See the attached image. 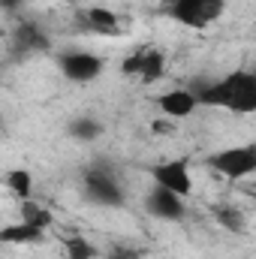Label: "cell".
Returning a JSON list of instances; mask_svg holds the SVG:
<instances>
[{
	"label": "cell",
	"mask_w": 256,
	"mask_h": 259,
	"mask_svg": "<svg viewBox=\"0 0 256 259\" xmlns=\"http://www.w3.org/2000/svg\"><path fill=\"white\" fill-rule=\"evenodd\" d=\"M214 217H217L220 226H226L229 232H244V226H247L244 214H241L238 208H229V205H217V208H214Z\"/></svg>",
	"instance_id": "obj_16"
},
{
	"label": "cell",
	"mask_w": 256,
	"mask_h": 259,
	"mask_svg": "<svg viewBox=\"0 0 256 259\" xmlns=\"http://www.w3.org/2000/svg\"><path fill=\"white\" fill-rule=\"evenodd\" d=\"M157 106H160V112L166 118L184 121V118H190L193 112L202 106V100H199V94L193 88H169V91H163L157 97Z\"/></svg>",
	"instance_id": "obj_9"
},
{
	"label": "cell",
	"mask_w": 256,
	"mask_h": 259,
	"mask_svg": "<svg viewBox=\"0 0 256 259\" xmlns=\"http://www.w3.org/2000/svg\"><path fill=\"white\" fill-rule=\"evenodd\" d=\"M202 106L223 109L229 115H256V72L253 69H232L202 88H196Z\"/></svg>",
	"instance_id": "obj_1"
},
{
	"label": "cell",
	"mask_w": 256,
	"mask_h": 259,
	"mask_svg": "<svg viewBox=\"0 0 256 259\" xmlns=\"http://www.w3.org/2000/svg\"><path fill=\"white\" fill-rule=\"evenodd\" d=\"M145 211L151 214V217H157V220H166V223H178V220H184V214H187V199L178 193H172L169 187H163V184H151V190L145 196Z\"/></svg>",
	"instance_id": "obj_8"
},
{
	"label": "cell",
	"mask_w": 256,
	"mask_h": 259,
	"mask_svg": "<svg viewBox=\"0 0 256 259\" xmlns=\"http://www.w3.org/2000/svg\"><path fill=\"white\" fill-rule=\"evenodd\" d=\"M55 64L61 69V75L72 84H91L106 69V61L97 52H88V49H64V52L55 55Z\"/></svg>",
	"instance_id": "obj_5"
},
{
	"label": "cell",
	"mask_w": 256,
	"mask_h": 259,
	"mask_svg": "<svg viewBox=\"0 0 256 259\" xmlns=\"http://www.w3.org/2000/svg\"><path fill=\"white\" fill-rule=\"evenodd\" d=\"M12 46L18 55H33V52H49V33L36 21H21L12 33Z\"/></svg>",
	"instance_id": "obj_11"
},
{
	"label": "cell",
	"mask_w": 256,
	"mask_h": 259,
	"mask_svg": "<svg viewBox=\"0 0 256 259\" xmlns=\"http://www.w3.org/2000/svg\"><path fill=\"white\" fill-rule=\"evenodd\" d=\"M106 133L100 118H91V115H78L66 124V136L75 139V142H97L100 136Z\"/></svg>",
	"instance_id": "obj_13"
},
{
	"label": "cell",
	"mask_w": 256,
	"mask_h": 259,
	"mask_svg": "<svg viewBox=\"0 0 256 259\" xmlns=\"http://www.w3.org/2000/svg\"><path fill=\"white\" fill-rule=\"evenodd\" d=\"M106 259H142V250L133 244H112L106 250Z\"/></svg>",
	"instance_id": "obj_17"
},
{
	"label": "cell",
	"mask_w": 256,
	"mask_h": 259,
	"mask_svg": "<svg viewBox=\"0 0 256 259\" xmlns=\"http://www.w3.org/2000/svg\"><path fill=\"white\" fill-rule=\"evenodd\" d=\"M81 193L97 208H121L127 202V193H124L118 175L106 163H94L81 172Z\"/></svg>",
	"instance_id": "obj_3"
},
{
	"label": "cell",
	"mask_w": 256,
	"mask_h": 259,
	"mask_svg": "<svg viewBox=\"0 0 256 259\" xmlns=\"http://www.w3.org/2000/svg\"><path fill=\"white\" fill-rule=\"evenodd\" d=\"M78 24H81V30H88V33H94V36H121V30H124V21H121L112 9H106V6H91V9H84Z\"/></svg>",
	"instance_id": "obj_10"
},
{
	"label": "cell",
	"mask_w": 256,
	"mask_h": 259,
	"mask_svg": "<svg viewBox=\"0 0 256 259\" xmlns=\"http://www.w3.org/2000/svg\"><path fill=\"white\" fill-rule=\"evenodd\" d=\"M148 178H151V184H163V187H169L172 193L184 196V199L193 193V169H190V160L187 157H175V160L154 163L148 169Z\"/></svg>",
	"instance_id": "obj_7"
},
{
	"label": "cell",
	"mask_w": 256,
	"mask_h": 259,
	"mask_svg": "<svg viewBox=\"0 0 256 259\" xmlns=\"http://www.w3.org/2000/svg\"><path fill=\"white\" fill-rule=\"evenodd\" d=\"M21 3H24V0H0V6H3L6 12H15V9H18Z\"/></svg>",
	"instance_id": "obj_18"
},
{
	"label": "cell",
	"mask_w": 256,
	"mask_h": 259,
	"mask_svg": "<svg viewBox=\"0 0 256 259\" xmlns=\"http://www.w3.org/2000/svg\"><path fill=\"white\" fill-rule=\"evenodd\" d=\"M208 169H214L217 175L229 178V181H241L256 175V142H241L232 148H220L214 154H208Z\"/></svg>",
	"instance_id": "obj_4"
},
{
	"label": "cell",
	"mask_w": 256,
	"mask_h": 259,
	"mask_svg": "<svg viewBox=\"0 0 256 259\" xmlns=\"http://www.w3.org/2000/svg\"><path fill=\"white\" fill-rule=\"evenodd\" d=\"M6 187L24 202V199L33 196V175H30L27 169H9V172H6Z\"/></svg>",
	"instance_id": "obj_14"
},
{
	"label": "cell",
	"mask_w": 256,
	"mask_h": 259,
	"mask_svg": "<svg viewBox=\"0 0 256 259\" xmlns=\"http://www.w3.org/2000/svg\"><path fill=\"white\" fill-rule=\"evenodd\" d=\"M46 232H49V229L21 220V223H12V226H3V229H0V244H15V247L42 244V241H46Z\"/></svg>",
	"instance_id": "obj_12"
},
{
	"label": "cell",
	"mask_w": 256,
	"mask_h": 259,
	"mask_svg": "<svg viewBox=\"0 0 256 259\" xmlns=\"http://www.w3.org/2000/svg\"><path fill=\"white\" fill-rule=\"evenodd\" d=\"M121 72L142 81V84H151V81H160L166 75V55L157 49V46H139L127 55V61L121 64Z\"/></svg>",
	"instance_id": "obj_6"
},
{
	"label": "cell",
	"mask_w": 256,
	"mask_h": 259,
	"mask_svg": "<svg viewBox=\"0 0 256 259\" xmlns=\"http://www.w3.org/2000/svg\"><path fill=\"white\" fill-rule=\"evenodd\" d=\"M64 256L66 259H97V247L84 235H69L64 241Z\"/></svg>",
	"instance_id": "obj_15"
},
{
	"label": "cell",
	"mask_w": 256,
	"mask_h": 259,
	"mask_svg": "<svg viewBox=\"0 0 256 259\" xmlns=\"http://www.w3.org/2000/svg\"><path fill=\"white\" fill-rule=\"evenodd\" d=\"M160 12L166 18H172L175 24H181V27L205 30V27H211L214 21L223 18L226 0H163Z\"/></svg>",
	"instance_id": "obj_2"
}]
</instances>
